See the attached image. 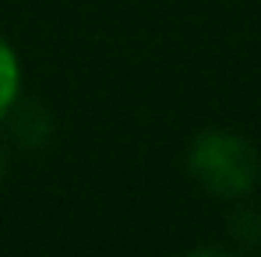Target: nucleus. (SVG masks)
Here are the masks:
<instances>
[{
  "label": "nucleus",
  "mask_w": 261,
  "mask_h": 257,
  "mask_svg": "<svg viewBox=\"0 0 261 257\" xmlns=\"http://www.w3.org/2000/svg\"><path fill=\"white\" fill-rule=\"evenodd\" d=\"M187 173L219 201H244L261 180L254 145L237 130H201L187 148Z\"/></svg>",
  "instance_id": "1"
},
{
  "label": "nucleus",
  "mask_w": 261,
  "mask_h": 257,
  "mask_svg": "<svg viewBox=\"0 0 261 257\" xmlns=\"http://www.w3.org/2000/svg\"><path fill=\"white\" fill-rule=\"evenodd\" d=\"M21 85H25V71H21V56L18 49L0 36V124L14 113L18 99H21Z\"/></svg>",
  "instance_id": "2"
},
{
  "label": "nucleus",
  "mask_w": 261,
  "mask_h": 257,
  "mask_svg": "<svg viewBox=\"0 0 261 257\" xmlns=\"http://www.w3.org/2000/svg\"><path fill=\"white\" fill-rule=\"evenodd\" d=\"M0 180H4V155H0Z\"/></svg>",
  "instance_id": "3"
}]
</instances>
